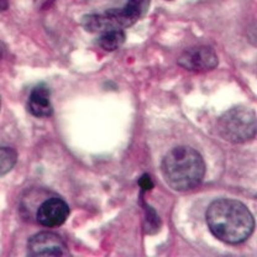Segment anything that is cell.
<instances>
[{
    "instance_id": "6da1fadb",
    "label": "cell",
    "mask_w": 257,
    "mask_h": 257,
    "mask_svg": "<svg viewBox=\"0 0 257 257\" xmlns=\"http://www.w3.org/2000/svg\"><path fill=\"white\" fill-rule=\"evenodd\" d=\"M211 234L223 242L240 243L251 236L255 220L245 204L235 199L220 198L209 205L205 213Z\"/></svg>"
},
{
    "instance_id": "7a4b0ae2",
    "label": "cell",
    "mask_w": 257,
    "mask_h": 257,
    "mask_svg": "<svg viewBox=\"0 0 257 257\" xmlns=\"http://www.w3.org/2000/svg\"><path fill=\"white\" fill-rule=\"evenodd\" d=\"M161 171L168 187L186 192L202 183L205 176V163L197 150L189 146H177L165 155Z\"/></svg>"
},
{
    "instance_id": "3957f363",
    "label": "cell",
    "mask_w": 257,
    "mask_h": 257,
    "mask_svg": "<svg viewBox=\"0 0 257 257\" xmlns=\"http://www.w3.org/2000/svg\"><path fill=\"white\" fill-rule=\"evenodd\" d=\"M151 0H127L120 9L106 10L101 14H90L82 18L83 29L90 34H101L110 30H122L133 26L146 14Z\"/></svg>"
},
{
    "instance_id": "277c9868",
    "label": "cell",
    "mask_w": 257,
    "mask_h": 257,
    "mask_svg": "<svg viewBox=\"0 0 257 257\" xmlns=\"http://www.w3.org/2000/svg\"><path fill=\"white\" fill-rule=\"evenodd\" d=\"M216 130L225 141L232 144H243L253 140L257 131L255 110L245 106L231 108L219 117Z\"/></svg>"
},
{
    "instance_id": "5b68a950",
    "label": "cell",
    "mask_w": 257,
    "mask_h": 257,
    "mask_svg": "<svg viewBox=\"0 0 257 257\" xmlns=\"http://www.w3.org/2000/svg\"><path fill=\"white\" fill-rule=\"evenodd\" d=\"M219 60L215 51L209 46H195L184 51L178 58L182 68L191 72H208L218 66Z\"/></svg>"
},
{
    "instance_id": "8992f818",
    "label": "cell",
    "mask_w": 257,
    "mask_h": 257,
    "mask_svg": "<svg viewBox=\"0 0 257 257\" xmlns=\"http://www.w3.org/2000/svg\"><path fill=\"white\" fill-rule=\"evenodd\" d=\"M28 255L34 257L63 256L67 255V245L60 235L42 231L29 239Z\"/></svg>"
},
{
    "instance_id": "52a82bcc",
    "label": "cell",
    "mask_w": 257,
    "mask_h": 257,
    "mask_svg": "<svg viewBox=\"0 0 257 257\" xmlns=\"http://www.w3.org/2000/svg\"><path fill=\"white\" fill-rule=\"evenodd\" d=\"M69 215V207L61 198H50L45 200L36 211L37 223L46 227L62 225Z\"/></svg>"
},
{
    "instance_id": "ba28073f",
    "label": "cell",
    "mask_w": 257,
    "mask_h": 257,
    "mask_svg": "<svg viewBox=\"0 0 257 257\" xmlns=\"http://www.w3.org/2000/svg\"><path fill=\"white\" fill-rule=\"evenodd\" d=\"M50 89L44 84H40L32 89L29 96L28 109L34 116L48 117L52 115L53 106L51 104Z\"/></svg>"
},
{
    "instance_id": "9c48e42d",
    "label": "cell",
    "mask_w": 257,
    "mask_h": 257,
    "mask_svg": "<svg viewBox=\"0 0 257 257\" xmlns=\"http://www.w3.org/2000/svg\"><path fill=\"white\" fill-rule=\"evenodd\" d=\"M126 35L122 30H110L101 32L98 39V45L105 51L117 50L125 42Z\"/></svg>"
},
{
    "instance_id": "30bf717a",
    "label": "cell",
    "mask_w": 257,
    "mask_h": 257,
    "mask_svg": "<svg viewBox=\"0 0 257 257\" xmlns=\"http://www.w3.org/2000/svg\"><path fill=\"white\" fill-rule=\"evenodd\" d=\"M18 161V154L14 149L0 146V175H7L14 168Z\"/></svg>"
},
{
    "instance_id": "8fae6325",
    "label": "cell",
    "mask_w": 257,
    "mask_h": 257,
    "mask_svg": "<svg viewBox=\"0 0 257 257\" xmlns=\"http://www.w3.org/2000/svg\"><path fill=\"white\" fill-rule=\"evenodd\" d=\"M145 211H146V230L149 234H154L160 229L159 215L147 204H145Z\"/></svg>"
},
{
    "instance_id": "7c38bea8",
    "label": "cell",
    "mask_w": 257,
    "mask_h": 257,
    "mask_svg": "<svg viewBox=\"0 0 257 257\" xmlns=\"http://www.w3.org/2000/svg\"><path fill=\"white\" fill-rule=\"evenodd\" d=\"M139 186L141 187V191L143 192L151 191V189L154 188V182H152L151 177L149 175H143L141 178L139 179Z\"/></svg>"
},
{
    "instance_id": "4fadbf2b",
    "label": "cell",
    "mask_w": 257,
    "mask_h": 257,
    "mask_svg": "<svg viewBox=\"0 0 257 257\" xmlns=\"http://www.w3.org/2000/svg\"><path fill=\"white\" fill-rule=\"evenodd\" d=\"M9 8V0H0V13L5 12Z\"/></svg>"
},
{
    "instance_id": "5bb4252c",
    "label": "cell",
    "mask_w": 257,
    "mask_h": 257,
    "mask_svg": "<svg viewBox=\"0 0 257 257\" xmlns=\"http://www.w3.org/2000/svg\"><path fill=\"white\" fill-rule=\"evenodd\" d=\"M3 57V47H2V45H0V58Z\"/></svg>"
}]
</instances>
